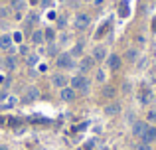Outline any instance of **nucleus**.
<instances>
[{
  "label": "nucleus",
  "instance_id": "obj_31",
  "mask_svg": "<svg viewBox=\"0 0 156 150\" xmlns=\"http://www.w3.org/2000/svg\"><path fill=\"white\" fill-rule=\"evenodd\" d=\"M12 40H14V42H22V34H20V32H16V34L12 36Z\"/></svg>",
  "mask_w": 156,
  "mask_h": 150
},
{
  "label": "nucleus",
  "instance_id": "obj_13",
  "mask_svg": "<svg viewBox=\"0 0 156 150\" xmlns=\"http://www.w3.org/2000/svg\"><path fill=\"white\" fill-rule=\"evenodd\" d=\"M44 42H46V40H44V30H34L32 32V44H34V46H42Z\"/></svg>",
  "mask_w": 156,
  "mask_h": 150
},
{
  "label": "nucleus",
  "instance_id": "obj_14",
  "mask_svg": "<svg viewBox=\"0 0 156 150\" xmlns=\"http://www.w3.org/2000/svg\"><path fill=\"white\" fill-rule=\"evenodd\" d=\"M119 111H121V105H119V103H111V105H107V107H105V115L107 117L119 115Z\"/></svg>",
  "mask_w": 156,
  "mask_h": 150
},
{
  "label": "nucleus",
  "instance_id": "obj_39",
  "mask_svg": "<svg viewBox=\"0 0 156 150\" xmlns=\"http://www.w3.org/2000/svg\"><path fill=\"white\" fill-rule=\"evenodd\" d=\"M0 36H2V34H0Z\"/></svg>",
  "mask_w": 156,
  "mask_h": 150
},
{
  "label": "nucleus",
  "instance_id": "obj_23",
  "mask_svg": "<svg viewBox=\"0 0 156 150\" xmlns=\"http://www.w3.org/2000/svg\"><path fill=\"white\" fill-rule=\"evenodd\" d=\"M146 120H148V123H156V109H150V111L146 113Z\"/></svg>",
  "mask_w": 156,
  "mask_h": 150
},
{
  "label": "nucleus",
  "instance_id": "obj_27",
  "mask_svg": "<svg viewBox=\"0 0 156 150\" xmlns=\"http://www.w3.org/2000/svg\"><path fill=\"white\" fill-rule=\"evenodd\" d=\"M136 150H152V148H150V144H146V142H138Z\"/></svg>",
  "mask_w": 156,
  "mask_h": 150
},
{
  "label": "nucleus",
  "instance_id": "obj_25",
  "mask_svg": "<svg viewBox=\"0 0 156 150\" xmlns=\"http://www.w3.org/2000/svg\"><path fill=\"white\" fill-rule=\"evenodd\" d=\"M150 101V91H142V95H140V103H148Z\"/></svg>",
  "mask_w": 156,
  "mask_h": 150
},
{
  "label": "nucleus",
  "instance_id": "obj_5",
  "mask_svg": "<svg viewBox=\"0 0 156 150\" xmlns=\"http://www.w3.org/2000/svg\"><path fill=\"white\" fill-rule=\"evenodd\" d=\"M75 89H71L67 85V87H61L59 89V99L63 101V103H71V101H75Z\"/></svg>",
  "mask_w": 156,
  "mask_h": 150
},
{
  "label": "nucleus",
  "instance_id": "obj_35",
  "mask_svg": "<svg viewBox=\"0 0 156 150\" xmlns=\"http://www.w3.org/2000/svg\"><path fill=\"white\" fill-rule=\"evenodd\" d=\"M0 150H8V146H4V144H0Z\"/></svg>",
  "mask_w": 156,
  "mask_h": 150
},
{
  "label": "nucleus",
  "instance_id": "obj_36",
  "mask_svg": "<svg viewBox=\"0 0 156 150\" xmlns=\"http://www.w3.org/2000/svg\"><path fill=\"white\" fill-rule=\"evenodd\" d=\"M2 81H4V79H2V75H0V83H2Z\"/></svg>",
  "mask_w": 156,
  "mask_h": 150
},
{
  "label": "nucleus",
  "instance_id": "obj_4",
  "mask_svg": "<svg viewBox=\"0 0 156 150\" xmlns=\"http://www.w3.org/2000/svg\"><path fill=\"white\" fill-rule=\"evenodd\" d=\"M0 50H2V51H8V54H14L16 46H14V40H12V36H8V34L0 36Z\"/></svg>",
  "mask_w": 156,
  "mask_h": 150
},
{
  "label": "nucleus",
  "instance_id": "obj_32",
  "mask_svg": "<svg viewBox=\"0 0 156 150\" xmlns=\"http://www.w3.org/2000/svg\"><path fill=\"white\" fill-rule=\"evenodd\" d=\"M53 54H55V47H53V44H51V46L48 47V55H53Z\"/></svg>",
  "mask_w": 156,
  "mask_h": 150
},
{
  "label": "nucleus",
  "instance_id": "obj_1",
  "mask_svg": "<svg viewBox=\"0 0 156 150\" xmlns=\"http://www.w3.org/2000/svg\"><path fill=\"white\" fill-rule=\"evenodd\" d=\"M69 87L75 89V91H81V93H87L89 91V81L83 73H75L73 77H69Z\"/></svg>",
  "mask_w": 156,
  "mask_h": 150
},
{
  "label": "nucleus",
  "instance_id": "obj_15",
  "mask_svg": "<svg viewBox=\"0 0 156 150\" xmlns=\"http://www.w3.org/2000/svg\"><path fill=\"white\" fill-rule=\"evenodd\" d=\"M24 8H26V0H10V10L22 12Z\"/></svg>",
  "mask_w": 156,
  "mask_h": 150
},
{
  "label": "nucleus",
  "instance_id": "obj_29",
  "mask_svg": "<svg viewBox=\"0 0 156 150\" xmlns=\"http://www.w3.org/2000/svg\"><path fill=\"white\" fill-rule=\"evenodd\" d=\"M57 26H59V30H61V28H65V18H63V16L57 18Z\"/></svg>",
  "mask_w": 156,
  "mask_h": 150
},
{
  "label": "nucleus",
  "instance_id": "obj_9",
  "mask_svg": "<svg viewBox=\"0 0 156 150\" xmlns=\"http://www.w3.org/2000/svg\"><path fill=\"white\" fill-rule=\"evenodd\" d=\"M91 55H93V61H105L107 59V47L105 46H95Z\"/></svg>",
  "mask_w": 156,
  "mask_h": 150
},
{
  "label": "nucleus",
  "instance_id": "obj_11",
  "mask_svg": "<svg viewBox=\"0 0 156 150\" xmlns=\"http://www.w3.org/2000/svg\"><path fill=\"white\" fill-rule=\"evenodd\" d=\"M146 128H148V123H144V120H136V123L133 124V134L140 138V136L144 134V131H146Z\"/></svg>",
  "mask_w": 156,
  "mask_h": 150
},
{
  "label": "nucleus",
  "instance_id": "obj_6",
  "mask_svg": "<svg viewBox=\"0 0 156 150\" xmlns=\"http://www.w3.org/2000/svg\"><path fill=\"white\" fill-rule=\"evenodd\" d=\"M38 97H40V89L38 87H28L26 91H24L22 101H24V103H32V101H36Z\"/></svg>",
  "mask_w": 156,
  "mask_h": 150
},
{
  "label": "nucleus",
  "instance_id": "obj_10",
  "mask_svg": "<svg viewBox=\"0 0 156 150\" xmlns=\"http://www.w3.org/2000/svg\"><path fill=\"white\" fill-rule=\"evenodd\" d=\"M140 140H142V142H146V144H152L154 140H156V128L148 124V128H146V131H144V134L140 136Z\"/></svg>",
  "mask_w": 156,
  "mask_h": 150
},
{
  "label": "nucleus",
  "instance_id": "obj_16",
  "mask_svg": "<svg viewBox=\"0 0 156 150\" xmlns=\"http://www.w3.org/2000/svg\"><path fill=\"white\" fill-rule=\"evenodd\" d=\"M38 61H40V54H28L26 55L28 67H36V65H38Z\"/></svg>",
  "mask_w": 156,
  "mask_h": 150
},
{
  "label": "nucleus",
  "instance_id": "obj_28",
  "mask_svg": "<svg viewBox=\"0 0 156 150\" xmlns=\"http://www.w3.org/2000/svg\"><path fill=\"white\" fill-rule=\"evenodd\" d=\"M10 8H0V18H8V14H10Z\"/></svg>",
  "mask_w": 156,
  "mask_h": 150
},
{
  "label": "nucleus",
  "instance_id": "obj_40",
  "mask_svg": "<svg viewBox=\"0 0 156 150\" xmlns=\"http://www.w3.org/2000/svg\"><path fill=\"white\" fill-rule=\"evenodd\" d=\"M2 2H4V0H2Z\"/></svg>",
  "mask_w": 156,
  "mask_h": 150
},
{
  "label": "nucleus",
  "instance_id": "obj_7",
  "mask_svg": "<svg viewBox=\"0 0 156 150\" xmlns=\"http://www.w3.org/2000/svg\"><path fill=\"white\" fill-rule=\"evenodd\" d=\"M51 83L55 85L57 89H61V87H67V85H69V77L65 75V73H55V75L51 77Z\"/></svg>",
  "mask_w": 156,
  "mask_h": 150
},
{
  "label": "nucleus",
  "instance_id": "obj_3",
  "mask_svg": "<svg viewBox=\"0 0 156 150\" xmlns=\"http://www.w3.org/2000/svg\"><path fill=\"white\" fill-rule=\"evenodd\" d=\"M89 24H91V18H89V14H85V12H79V14H75V20H73V28H75L77 32L87 30Z\"/></svg>",
  "mask_w": 156,
  "mask_h": 150
},
{
  "label": "nucleus",
  "instance_id": "obj_37",
  "mask_svg": "<svg viewBox=\"0 0 156 150\" xmlns=\"http://www.w3.org/2000/svg\"><path fill=\"white\" fill-rule=\"evenodd\" d=\"M85 2H91V0H85Z\"/></svg>",
  "mask_w": 156,
  "mask_h": 150
},
{
  "label": "nucleus",
  "instance_id": "obj_24",
  "mask_svg": "<svg viewBox=\"0 0 156 150\" xmlns=\"http://www.w3.org/2000/svg\"><path fill=\"white\" fill-rule=\"evenodd\" d=\"M26 22H28V26L36 24V22H38V14H36V12H30V16L26 18Z\"/></svg>",
  "mask_w": 156,
  "mask_h": 150
},
{
  "label": "nucleus",
  "instance_id": "obj_2",
  "mask_svg": "<svg viewBox=\"0 0 156 150\" xmlns=\"http://www.w3.org/2000/svg\"><path fill=\"white\" fill-rule=\"evenodd\" d=\"M55 65L59 67V69H73V67L77 65V61L69 51H63V54H59L55 58Z\"/></svg>",
  "mask_w": 156,
  "mask_h": 150
},
{
  "label": "nucleus",
  "instance_id": "obj_17",
  "mask_svg": "<svg viewBox=\"0 0 156 150\" xmlns=\"http://www.w3.org/2000/svg\"><path fill=\"white\" fill-rule=\"evenodd\" d=\"M16 65H18V63H16V55H8V58L4 59V67H6V69H16Z\"/></svg>",
  "mask_w": 156,
  "mask_h": 150
},
{
  "label": "nucleus",
  "instance_id": "obj_8",
  "mask_svg": "<svg viewBox=\"0 0 156 150\" xmlns=\"http://www.w3.org/2000/svg\"><path fill=\"white\" fill-rule=\"evenodd\" d=\"M121 55H117V54H111L109 58H107V67H109L111 71H119V67H121Z\"/></svg>",
  "mask_w": 156,
  "mask_h": 150
},
{
  "label": "nucleus",
  "instance_id": "obj_19",
  "mask_svg": "<svg viewBox=\"0 0 156 150\" xmlns=\"http://www.w3.org/2000/svg\"><path fill=\"white\" fill-rule=\"evenodd\" d=\"M101 93H103V97H105V99H113V97H115V89L111 87V85H107V87H105Z\"/></svg>",
  "mask_w": 156,
  "mask_h": 150
},
{
  "label": "nucleus",
  "instance_id": "obj_34",
  "mask_svg": "<svg viewBox=\"0 0 156 150\" xmlns=\"http://www.w3.org/2000/svg\"><path fill=\"white\" fill-rule=\"evenodd\" d=\"M93 2H95V6H101V4H103L105 0H93Z\"/></svg>",
  "mask_w": 156,
  "mask_h": 150
},
{
  "label": "nucleus",
  "instance_id": "obj_30",
  "mask_svg": "<svg viewBox=\"0 0 156 150\" xmlns=\"http://www.w3.org/2000/svg\"><path fill=\"white\" fill-rule=\"evenodd\" d=\"M93 146H95V140L91 138V140H89L87 144H85V150H93Z\"/></svg>",
  "mask_w": 156,
  "mask_h": 150
},
{
  "label": "nucleus",
  "instance_id": "obj_38",
  "mask_svg": "<svg viewBox=\"0 0 156 150\" xmlns=\"http://www.w3.org/2000/svg\"><path fill=\"white\" fill-rule=\"evenodd\" d=\"M59 2H65V0H59Z\"/></svg>",
  "mask_w": 156,
  "mask_h": 150
},
{
  "label": "nucleus",
  "instance_id": "obj_12",
  "mask_svg": "<svg viewBox=\"0 0 156 150\" xmlns=\"http://www.w3.org/2000/svg\"><path fill=\"white\" fill-rule=\"evenodd\" d=\"M125 61H129V63L138 61V50L136 47H129V50L125 51Z\"/></svg>",
  "mask_w": 156,
  "mask_h": 150
},
{
  "label": "nucleus",
  "instance_id": "obj_33",
  "mask_svg": "<svg viewBox=\"0 0 156 150\" xmlns=\"http://www.w3.org/2000/svg\"><path fill=\"white\" fill-rule=\"evenodd\" d=\"M67 40H69L67 36H61V38H59V44H67Z\"/></svg>",
  "mask_w": 156,
  "mask_h": 150
},
{
  "label": "nucleus",
  "instance_id": "obj_20",
  "mask_svg": "<svg viewBox=\"0 0 156 150\" xmlns=\"http://www.w3.org/2000/svg\"><path fill=\"white\" fill-rule=\"evenodd\" d=\"M81 51H83V44H75V46H73V50L69 51V54H71L73 58H79Z\"/></svg>",
  "mask_w": 156,
  "mask_h": 150
},
{
  "label": "nucleus",
  "instance_id": "obj_21",
  "mask_svg": "<svg viewBox=\"0 0 156 150\" xmlns=\"http://www.w3.org/2000/svg\"><path fill=\"white\" fill-rule=\"evenodd\" d=\"M16 103H18V99H16V97H6V103L2 105V109H10V107H14Z\"/></svg>",
  "mask_w": 156,
  "mask_h": 150
},
{
  "label": "nucleus",
  "instance_id": "obj_22",
  "mask_svg": "<svg viewBox=\"0 0 156 150\" xmlns=\"http://www.w3.org/2000/svg\"><path fill=\"white\" fill-rule=\"evenodd\" d=\"M53 38H55V32H53L51 28H46V30H44V40H48V42H51Z\"/></svg>",
  "mask_w": 156,
  "mask_h": 150
},
{
  "label": "nucleus",
  "instance_id": "obj_26",
  "mask_svg": "<svg viewBox=\"0 0 156 150\" xmlns=\"http://www.w3.org/2000/svg\"><path fill=\"white\" fill-rule=\"evenodd\" d=\"M95 79L99 81V83H105V79H107V77H105V71L99 69V71H97V77H95Z\"/></svg>",
  "mask_w": 156,
  "mask_h": 150
},
{
  "label": "nucleus",
  "instance_id": "obj_18",
  "mask_svg": "<svg viewBox=\"0 0 156 150\" xmlns=\"http://www.w3.org/2000/svg\"><path fill=\"white\" fill-rule=\"evenodd\" d=\"M91 65H93V58H85V59H81V63H79L81 71H87V69H91Z\"/></svg>",
  "mask_w": 156,
  "mask_h": 150
}]
</instances>
